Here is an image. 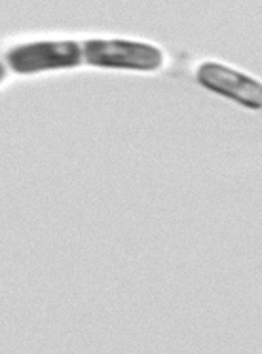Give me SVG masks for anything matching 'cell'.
<instances>
[{
    "label": "cell",
    "instance_id": "obj_1",
    "mask_svg": "<svg viewBox=\"0 0 262 354\" xmlns=\"http://www.w3.org/2000/svg\"><path fill=\"white\" fill-rule=\"evenodd\" d=\"M84 62L101 69L158 71L163 65L160 48L123 39H92L82 44Z\"/></svg>",
    "mask_w": 262,
    "mask_h": 354
},
{
    "label": "cell",
    "instance_id": "obj_2",
    "mask_svg": "<svg viewBox=\"0 0 262 354\" xmlns=\"http://www.w3.org/2000/svg\"><path fill=\"white\" fill-rule=\"evenodd\" d=\"M10 69L16 75H37L44 71L72 69L84 62L82 46L72 40H40L10 50Z\"/></svg>",
    "mask_w": 262,
    "mask_h": 354
},
{
    "label": "cell",
    "instance_id": "obj_3",
    "mask_svg": "<svg viewBox=\"0 0 262 354\" xmlns=\"http://www.w3.org/2000/svg\"><path fill=\"white\" fill-rule=\"evenodd\" d=\"M196 78L203 88L253 111L262 109V82L223 63H201Z\"/></svg>",
    "mask_w": 262,
    "mask_h": 354
},
{
    "label": "cell",
    "instance_id": "obj_4",
    "mask_svg": "<svg viewBox=\"0 0 262 354\" xmlns=\"http://www.w3.org/2000/svg\"><path fill=\"white\" fill-rule=\"evenodd\" d=\"M4 77H6V69H4V65L0 63V82L4 80Z\"/></svg>",
    "mask_w": 262,
    "mask_h": 354
}]
</instances>
